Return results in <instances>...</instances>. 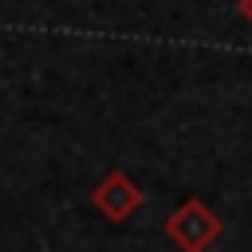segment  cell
<instances>
[]
</instances>
